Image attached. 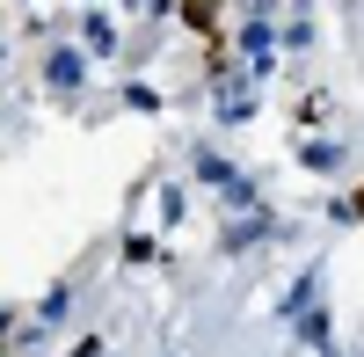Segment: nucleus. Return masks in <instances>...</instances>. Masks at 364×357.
Returning a JSON list of instances; mask_svg holds the SVG:
<instances>
[{
  "label": "nucleus",
  "instance_id": "nucleus-1",
  "mask_svg": "<svg viewBox=\"0 0 364 357\" xmlns=\"http://www.w3.org/2000/svg\"><path fill=\"white\" fill-rule=\"evenodd\" d=\"M51 80H58V87H80V80H87L80 51H51Z\"/></svg>",
  "mask_w": 364,
  "mask_h": 357
}]
</instances>
